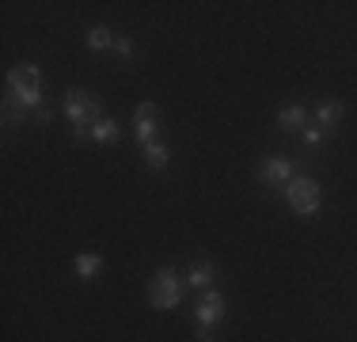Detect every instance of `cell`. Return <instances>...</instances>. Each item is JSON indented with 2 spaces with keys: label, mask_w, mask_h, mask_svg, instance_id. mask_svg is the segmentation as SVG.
Returning a JSON list of instances; mask_svg holds the SVG:
<instances>
[{
  "label": "cell",
  "mask_w": 357,
  "mask_h": 342,
  "mask_svg": "<svg viewBox=\"0 0 357 342\" xmlns=\"http://www.w3.org/2000/svg\"><path fill=\"white\" fill-rule=\"evenodd\" d=\"M282 194H285V202L293 205L301 217H316L319 205H323V191H319V183L312 175H293L282 186Z\"/></svg>",
  "instance_id": "3"
},
{
  "label": "cell",
  "mask_w": 357,
  "mask_h": 342,
  "mask_svg": "<svg viewBox=\"0 0 357 342\" xmlns=\"http://www.w3.org/2000/svg\"><path fill=\"white\" fill-rule=\"evenodd\" d=\"M259 179L266 186H285L289 179H293V160L289 156H270L266 164L259 168Z\"/></svg>",
  "instance_id": "6"
},
{
  "label": "cell",
  "mask_w": 357,
  "mask_h": 342,
  "mask_svg": "<svg viewBox=\"0 0 357 342\" xmlns=\"http://www.w3.org/2000/svg\"><path fill=\"white\" fill-rule=\"evenodd\" d=\"M114 38H118V34L110 31V27H91L88 34H84L88 50H96V54H103V50H114Z\"/></svg>",
  "instance_id": "12"
},
{
  "label": "cell",
  "mask_w": 357,
  "mask_h": 342,
  "mask_svg": "<svg viewBox=\"0 0 357 342\" xmlns=\"http://www.w3.org/2000/svg\"><path fill=\"white\" fill-rule=\"evenodd\" d=\"M308 122H312V118H308V110H304L301 103H293V107H282V110H278V126H282V130H304Z\"/></svg>",
  "instance_id": "10"
},
{
  "label": "cell",
  "mask_w": 357,
  "mask_h": 342,
  "mask_svg": "<svg viewBox=\"0 0 357 342\" xmlns=\"http://www.w3.org/2000/svg\"><path fill=\"white\" fill-rule=\"evenodd\" d=\"M118 137H122V126H118L114 118H103V122L91 126V141H99V144H114Z\"/></svg>",
  "instance_id": "14"
},
{
  "label": "cell",
  "mask_w": 357,
  "mask_h": 342,
  "mask_svg": "<svg viewBox=\"0 0 357 342\" xmlns=\"http://www.w3.org/2000/svg\"><path fill=\"white\" fill-rule=\"evenodd\" d=\"M342 118H346V107L338 99H327V103H319V107H316V118H312V122H316L319 130L331 133L338 122H342Z\"/></svg>",
  "instance_id": "7"
},
{
  "label": "cell",
  "mask_w": 357,
  "mask_h": 342,
  "mask_svg": "<svg viewBox=\"0 0 357 342\" xmlns=\"http://www.w3.org/2000/svg\"><path fill=\"white\" fill-rule=\"evenodd\" d=\"M183 289H186V278H178L172 267H160L149 281V304L167 312V308H178L183 301Z\"/></svg>",
  "instance_id": "4"
},
{
  "label": "cell",
  "mask_w": 357,
  "mask_h": 342,
  "mask_svg": "<svg viewBox=\"0 0 357 342\" xmlns=\"http://www.w3.org/2000/svg\"><path fill=\"white\" fill-rule=\"evenodd\" d=\"M198 342H217L213 339V327H198Z\"/></svg>",
  "instance_id": "19"
},
{
  "label": "cell",
  "mask_w": 357,
  "mask_h": 342,
  "mask_svg": "<svg viewBox=\"0 0 357 342\" xmlns=\"http://www.w3.org/2000/svg\"><path fill=\"white\" fill-rule=\"evenodd\" d=\"M73 270L80 274V281L99 278V270H103V255H99V251H80V255H76V262H73Z\"/></svg>",
  "instance_id": "8"
},
{
  "label": "cell",
  "mask_w": 357,
  "mask_h": 342,
  "mask_svg": "<svg viewBox=\"0 0 357 342\" xmlns=\"http://www.w3.org/2000/svg\"><path fill=\"white\" fill-rule=\"evenodd\" d=\"M133 118H160V107H156V103H149V99H144L141 107L133 110Z\"/></svg>",
  "instance_id": "17"
},
{
  "label": "cell",
  "mask_w": 357,
  "mask_h": 342,
  "mask_svg": "<svg viewBox=\"0 0 357 342\" xmlns=\"http://www.w3.org/2000/svg\"><path fill=\"white\" fill-rule=\"evenodd\" d=\"M61 110L65 118L73 122V130H91L96 122H103V99L96 91H84V88H69L61 99Z\"/></svg>",
  "instance_id": "2"
},
{
  "label": "cell",
  "mask_w": 357,
  "mask_h": 342,
  "mask_svg": "<svg viewBox=\"0 0 357 342\" xmlns=\"http://www.w3.org/2000/svg\"><path fill=\"white\" fill-rule=\"evenodd\" d=\"M323 137H327V130H319L316 122H308V126L301 130V141L308 144V149H316V144H323Z\"/></svg>",
  "instance_id": "15"
},
{
  "label": "cell",
  "mask_w": 357,
  "mask_h": 342,
  "mask_svg": "<svg viewBox=\"0 0 357 342\" xmlns=\"http://www.w3.org/2000/svg\"><path fill=\"white\" fill-rule=\"evenodd\" d=\"M114 50H118V54L126 57V61H130V57H133V42L126 38V34H118V38H114Z\"/></svg>",
  "instance_id": "18"
},
{
  "label": "cell",
  "mask_w": 357,
  "mask_h": 342,
  "mask_svg": "<svg viewBox=\"0 0 357 342\" xmlns=\"http://www.w3.org/2000/svg\"><path fill=\"white\" fill-rule=\"evenodd\" d=\"M213 278H217V270L209 267V262H190V270H186V285L190 289H213Z\"/></svg>",
  "instance_id": "9"
},
{
  "label": "cell",
  "mask_w": 357,
  "mask_h": 342,
  "mask_svg": "<svg viewBox=\"0 0 357 342\" xmlns=\"http://www.w3.org/2000/svg\"><path fill=\"white\" fill-rule=\"evenodd\" d=\"M31 122H35V126H50V122H54V110H50V107H35V110H31Z\"/></svg>",
  "instance_id": "16"
},
{
  "label": "cell",
  "mask_w": 357,
  "mask_h": 342,
  "mask_svg": "<svg viewBox=\"0 0 357 342\" xmlns=\"http://www.w3.org/2000/svg\"><path fill=\"white\" fill-rule=\"evenodd\" d=\"M4 103H15L20 110L42 107V76L38 65H15L4 76Z\"/></svg>",
  "instance_id": "1"
},
{
  "label": "cell",
  "mask_w": 357,
  "mask_h": 342,
  "mask_svg": "<svg viewBox=\"0 0 357 342\" xmlns=\"http://www.w3.org/2000/svg\"><path fill=\"white\" fill-rule=\"evenodd\" d=\"M194 315H198V327H217L225 320V293L220 289H206L198 308H194Z\"/></svg>",
  "instance_id": "5"
},
{
  "label": "cell",
  "mask_w": 357,
  "mask_h": 342,
  "mask_svg": "<svg viewBox=\"0 0 357 342\" xmlns=\"http://www.w3.org/2000/svg\"><path fill=\"white\" fill-rule=\"evenodd\" d=\"M144 164H149L152 171H164L167 168V160H172V149H167L164 141H152V144H144Z\"/></svg>",
  "instance_id": "11"
},
{
  "label": "cell",
  "mask_w": 357,
  "mask_h": 342,
  "mask_svg": "<svg viewBox=\"0 0 357 342\" xmlns=\"http://www.w3.org/2000/svg\"><path fill=\"white\" fill-rule=\"evenodd\" d=\"M160 133V118H133V137H137V144H152Z\"/></svg>",
  "instance_id": "13"
}]
</instances>
